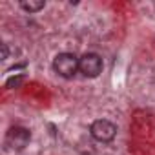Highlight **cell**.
Wrapping results in <instances>:
<instances>
[{
	"instance_id": "cell-1",
	"label": "cell",
	"mask_w": 155,
	"mask_h": 155,
	"mask_svg": "<svg viewBox=\"0 0 155 155\" xmlns=\"http://www.w3.org/2000/svg\"><path fill=\"white\" fill-rule=\"evenodd\" d=\"M79 60L81 58L73 53H58L53 60V69L64 79H71L79 71Z\"/></svg>"
},
{
	"instance_id": "cell-3",
	"label": "cell",
	"mask_w": 155,
	"mask_h": 155,
	"mask_svg": "<svg viewBox=\"0 0 155 155\" xmlns=\"http://www.w3.org/2000/svg\"><path fill=\"white\" fill-rule=\"evenodd\" d=\"M102 58L97 55V53H86L81 57L79 60V71L84 75V77H90V79H95L102 73Z\"/></svg>"
},
{
	"instance_id": "cell-4",
	"label": "cell",
	"mask_w": 155,
	"mask_h": 155,
	"mask_svg": "<svg viewBox=\"0 0 155 155\" xmlns=\"http://www.w3.org/2000/svg\"><path fill=\"white\" fill-rule=\"evenodd\" d=\"M29 140H31V133H29V130H26V128H22V126L11 128V130L8 131V135H6L8 146H9L11 150H17V151L24 150V148L29 144Z\"/></svg>"
},
{
	"instance_id": "cell-6",
	"label": "cell",
	"mask_w": 155,
	"mask_h": 155,
	"mask_svg": "<svg viewBox=\"0 0 155 155\" xmlns=\"http://www.w3.org/2000/svg\"><path fill=\"white\" fill-rule=\"evenodd\" d=\"M22 82H24V77L18 75V77H11V79L6 82V86H8V88H18Z\"/></svg>"
},
{
	"instance_id": "cell-5",
	"label": "cell",
	"mask_w": 155,
	"mask_h": 155,
	"mask_svg": "<svg viewBox=\"0 0 155 155\" xmlns=\"http://www.w3.org/2000/svg\"><path fill=\"white\" fill-rule=\"evenodd\" d=\"M46 2L44 0H24V2H20V8L28 13H37L40 9H44Z\"/></svg>"
},
{
	"instance_id": "cell-7",
	"label": "cell",
	"mask_w": 155,
	"mask_h": 155,
	"mask_svg": "<svg viewBox=\"0 0 155 155\" xmlns=\"http://www.w3.org/2000/svg\"><path fill=\"white\" fill-rule=\"evenodd\" d=\"M9 55V49H8V44H2V58H8Z\"/></svg>"
},
{
	"instance_id": "cell-2",
	"label": "cell",
	"mask_w": 155,
	"mask_h": 155,
	"mask_svg": "<svg viewBox=\"0 0 155 155\" xmlns=\"http://www.w3.org/2000/svg\"><path fill=\"white\" fill-rule=\"evenodd\" d=\"M90 133L99 142H111L117 135V126L108 119H99L90 126Z\"/></svg>"
}]
</instances>
